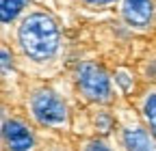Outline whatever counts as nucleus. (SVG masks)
<instances>
[{
	"mask_svg": "<svg viewBox=\"0 0 156 151\" xmlns=\"http://www.w3.org/2000/svg\"><path fill=\"white\" fill-rule=\"evenodd\" d=\"M17 39L30 59L46 61L58 50V26L50 15L33 13L20 24Z\"/></svg>",
	"mask_w": 156,
	"mask_h": 151,
	"instance_id": "nucleus-1",
	"label": "nucleus"
},
{
	"mask_svg": "<svg viewBox=\"0 0 156 151\" xmlns=\"http://www.w3.org/2000/svg\"><path fill=\"white\" fill-rule=\"evenodd\" d=\"M76 80L87 99L98 102V104H106L111 99V80L100 65L83 63L76 71Z\"/></svg>",
	"mask_w": 156,
	"mask_h": 151,
	"instance_id": "nucleus-2",
	"label": "nucleus"
},
{
	"mask_svg": "<svg viewBox=\"0 0 156 151\" xmlns=\"http://www.w3.org/2000/svg\"><path fill=\"white\" fill-rule=\"evenodd\" d=\"M30 108H33L35 119L44 125H61L67 119L65 102L54 91H48V89L35 93L33 99H30Z\"/></svg>",
	"mask_w": 156,
	"mask_h": 151,
	"instance_id": "nucleus-3",
	"label": "nucleus"
},
{
	"mask_svg": "<svg viewBox=\"0 0 156 151\" xmlns=\"http://www.w3.org/2000/svg\"><path fill=\"white\" fill-rule=\"evenodd\" d=\"M2 136L9 151H30L35 145V138L28 132V127L20 121H5L2 123Z\"/></svg>",
	"mask_w": 156,
	"mask_h": 151,
	"instance_id": "nucleus-4",
	"label": "nucleus"
},
{
	"mask_svg": "<svg viewBox=\"0 0 156 151\" xmlns=\"http://www.w3.org/2000/svg\"><path fill=\"white\" fill-rule=\"evenodd\" d=\"M124 20L130 26H147L152 22V15H154V7H152V0H124Z\"/></svg>",
	"mask_w": 156,
	"mask_h": 151,
	"instance_id": "nucleus-5",
	"label": "nucleus"
},
{
	"mask_svg": "<svg viewBox=\"0 0 156 151\" xmlns=\"http://www.w3.org/2000/svg\"><path fill=\"white\" fill-rule=\"evenodd\" d=\"M124 145L128 151H156L154 140L143 127H126L124 129Z\"/></svg>",
	"mask_w": 156,
	"mask_h": 151,
	"instance_id": "nucleus-6",
	"label": "nucleus"
},
{
	"mask_svg": "<svg viewBox=\"0 0 156 151\" xmlns=\"http://www.w3.org/2000/svg\"><path fill=\"white\" fill-rule=\"evenodd\" d=\"M26 0H0V20L2 24H9L11 20H15L17 13L24 9Z\"/></svg>",
	"mask_w": 156,
	"mask_h": 151,
	"instance_id": "nucleus-7",
	"label": "nucleus"
},
{
	"mask_svg": "<svg viewBox=\"0 0 156 151\" xmlns=\"http://www.w3.org/2000/svg\"><path fill=\"white\" fill-rule=\"evenodd\" d=\"M143 115H145V119H147V123H150V129H152V134H154V138H156V93L145 99V104H143Z\"/></svg>",
	"mask_w": 156,
	"mask_h": 151,
	"instance_id": "nucleus-8",
	"label": "nucleus"
},
{
	"mask_svg": "<svg viewBox=\"0 0 156 151\" xmlns=\"http://www.w3.org/2000/svg\"><path fill=\"white\" fill-rule=\"evenodd\" d=\"M95 125L100 127L102 134H108L111 127H113V119H111L108 115H100V117H98V121H95Z\"/></svg>",
	"mask_w": 156,
	"mask_h": 151,
	"instance_id": "nucleus-9",
	"label": "nucleus"
},
{
	"mask_svg": "<svg viewBox=\"0 0 156 151\" xmlns=\"http://www.w3.org/2000/svg\"><path fill=\"white\" fill-rule=\"evenodd\" d=\"M85 151H111L104 143H100V140H91L87 147H85Z\"/></svg>",
	"mask_w": 156,
	"mask_h": 151,
	"instance_id": "nucleus-10",
	"label": "nucleus"
},
{
	"mask_svg": "<svg viewBox=\"0 0 156 151\" xmlns=\"http://www.w3.org/2000/svg\"><path fill=\"white\" fill-rule=\"evenodd\" d=\"M2 69L9 71V50L7 48H2Z\"/></svg>",
	"mask_w": 156,
	"mask_h": 151,
	"instance_id": "nucleus-11",
	"label": "nucleus"
},
{
	"mask_svg": "<svg viewBox=\"0 0 156 151\" xmlns=\"http://www.w3.org/2000/svg\"><path fill=\"white\" fill-rule=\"evenodd\" d=\"M85 2H89V5H111V2H115V0H85Z\"/></svg>",
	"mask_w": 156,
	"mask_h": 151,
	"instance_id": "nucleus-12",
	"label": "nucleus"
}]
</instances>
